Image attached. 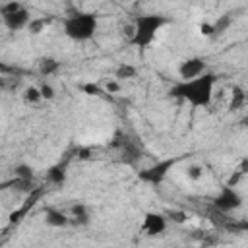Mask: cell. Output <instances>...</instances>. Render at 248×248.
I'll return each instance as SVG.
<instances>
[{"label":"cell","instance_id":"obj_1","mask_svg":"<svg viewBox=\"0 0 248 248\" xmlns=\"http://www.w3.org/2000/svg\"><path fill=\"white\" fill-rule=\"evenodd\" d=\"M217 83V76L213 72H203L192 79H180L170 87V97H176L188 103L192 108H205L213 99V89Z\"/></svg>","mask_w":248,"mask_h":248},{"label":"cell","instance_id":"obj_2","mask_svg":"<svg viewBox=\"0 0 248 248\" xmlns=\"http://www.w3.org/2000/svg\"><path fill=\"white\" fill-rule=\"evenodd\" d=\"M170 19L163 14H140L134 17L132 23V35H130V45L140 46V48H147L151 46V43L155 41L157 33L169 23Z\"/></svg>","mask_w":248,"mask_h":248},{"label":"cell","instance_id":"obj_3","mask_svg":"<svg viewBox=\"0 0 248 248\" xmlns=\"http://www.w3.org/2000/svg\"><path fill=\"white\" fill-rule=\"evenodd\" d=\"M99 27V17L91 12H76L64 19V35L76 43L89 41Z\"/></svg>","mask_w":248,"mask_h":248},{"label":"cell","instance_id":"obj_4","mask_svg":"<svg viewBox=\"0 0 248 248\" xmlns=\"http://www.w3.org/2000/svg\"><path fill=\"white\" fill-rule=\"evenodd\" d=\"M242 205V196L234 186L223 184L217 192V196L213 198V207L221 213H231L234 209H238Z\"/></svg>","mask_w":248,"mask_h":248},{"label":"cell","instance_id":"obj_5","mask_svg":"<svg viewBox=\"0 0 248 248\" xmlns=\"http://www.w3.org/2000/svg\"><path fill=\"white\" fill-rule=\"evenodd\" d=\"M176 161H178V159H163V161H159V163H155V165H151V167L140 170V172H138V178H140L141 182H147V184H159V182L165 180L167 172L174 167Z\"/></svg>","mask_w":248,"mask_h":248},{"label":"cell","instance_id":"obj_6","mask_svg":"<svg viewBox=\"0 0 248 248\" xmlns=\"http://www.w3.org/2000/svg\"><path fill=\"white\" fill-rule=\"evenodd\" d=\"M141 231L147 236H159V234H163L167 231V217H165V213L147 211L143 215V221H141Z\"/></svg>","mask_w":248,"mask_h":248},{"label":"cell","instance_id":"obj_7","mask_svg":"<svg viewBox=\"0 0 248 248\" xmlns=\"http://www.w3.org/2000/svg\"><path fill=\"white\" fill-rule=\"evenodd\" d=\"M29 21H31V14H29V10H27L25 6L17 8L16 12H10V14H4V16H2L4 27H6L8 31H14V33L25 29V27L29 25Z\"/></svg>","mask_w":248,"mask_h":248},{"label":"cell","instance_id":"obj_8","mask_svg":"<svg viewBox=\"0 0 248 248\" xmlns=\"http://www.w3.org/2000/svg\"><path fill=\"white\" fill-rule=\"evenodd\" d=\"M207 70V62L202 56H190L186 60L180 62L178 66V78L180 79H192L200 74H203Z\"/></svg>","mask_w":248,"mask_h":248},{"label":"cell","instance_id":"obj_9","mask_svg":"<svg viewBox=\"0 0 248 248\" xmlns=\"http://www.w3.org/2000/svg\"><path fill=\"white\" fill-rule=\"evenodd\" d=\"M45 223L52 229H64L70 225V217L56 207H46L45 209Z\"/></svg>","mask_w":248,"mask_h":248},{"label":"cell","instance_id":"obj_10","mask_svg":"<svg viewBox=\"0 0 248 248\" xmlns=\"http://www.w3.org/2000/svg\"><path fill=\"white\" fill-rule=\"evenodd\" d=\"M70 213H72V217H70V223H74V225H78V227H81V225H87L89 223V209H87V205L85 203H74L72 207H70Z\"/></svg>","mask_w":248,"mask_h":248},{"label":"cell","instance_id":"obj_11","mask_svg":"<svg viewBox=\"0 0 248 248\" xmlns=\"http://www.w3.org/2000/svg\"><path fill=\"white\" fill-rule=\"evenodd\" d=\"M234 21V14L232 12H227L223 16L217 17L215 23H211V37H217V35H223L225 31H229V27L232 25Z\"/></svg>","mask_w":248,"mask_h":248},{"label":"cell","instance_id":"obj_12","mask_svg":"<svg viewBox=\"0 0 248 248\" xmlns=\"http://www.w3.org/2000/svg\"><path fill=\"white\" fill-rule=\"evenodd\" d=\"M37 66H39V74H41V76H52V74H56V72L60 70V62H58L56 58H52V56H43V58H39Z\"/></svg>","mask_w":248,"mask_h":248},{"label":"cell","instance_id":"obj_13","mask_svg":"<svg viewBox=\"0 0 248 248\" xmlns=\"http://www.w3.org/2000/svg\"><path fill=\"white\" fill-rule=\"evenodd\" d=\"M46 178H48L52 184H62V182L66 180V167H64L62 163L50 167L48 172H46Z\"/></svg>","mask_w":248,"mask_h":248},{"label":"cell","instance_id":"obj_14","mask_svg":"<svg viewBox=\"0 0 248 248\" xmlns=\"http://www.w3.org/2000/svg\"><path fill=\"white\" fill-rule=\"evenodd\" d=\"M246 105V93L242 87H232V99H231V110H238Z\"/></svg>","mask_w":248,"mask_h":248},{"label":"cell","instance_id":"obj_15","mask_svg":"<svg viewBox=\"0 0 248 248\" xmlns=\"http://www.w3.org/2000/svg\"><path fill=\"white\" fill-rule=\"evenodd\" d=\"M14 176L19 178V180H33L35 172H33V167L27 165V163H19L14 167Z\"/></svg>","mask_w":248,"mask_h":248},{"label":"cell","instance_id":"obj_16","mask_svg":"<svg viewBox=\"0 0 248 248\" xmlns=\"http://www.w3.org/2000/svg\"><path fill=\"white\" fill-rule=\"evenodd\" d=\"M114 76H116V79H132V78L138 76V68L132 66V64H120L116 68Z\"/></svg>","mask_w":248,"mask_h":248},{"label":"cell","instance_id":"obj_17","mask_svg":"<svg viewBox=\"0 0 248 248\" xmlns=\"http://www.w3.org/2000/svg\"><path fill=\"white\" fill-rule=\"evenodd\" d=\"M43 97H41V91H39V87H35V85H31V87H25L23 89V101L25 103H31V105H35V103H39Z\"/></svg>","mask_w":248,"mask_h":248},{"label":"cell","instance_id":"obj_18","mask_svg":"<svg viewBox=\"0 0 248 248\" xmlns=\"http://www.w3.org/2000/svg\"><path fill=\"white\" fill-rule=\"evenodd\" d=\"M165 217L169 219V221H172V223H184L186 221V213L182 211V209H167L165 211Z\"/></svg>","mask_w":248,"mask_h":248},{"label":"cell","instance_id":"obj_19","mask_svg":"<svg viewBox=\"0 0 248 248\" xmlns=\"http://www.w3.org/2000/svg\"><path fill=\"white\" fill-rule=\"evenodd\" d=\"M186 176L192 180V182H198L202 176H203V167L202 165H190L186 169Z\"/></svg>","mask_w":248,"mask_h":248},{"label":"cell","instance_id":"obj_20","mask_svg":"<svg viewBox=\"0 0 248 248\" xmlns=\"http://www.w3.org/2000/svg\"><path fill=\"white\" fill-rule=\"evenodd\" d=\"M39 91H41V97H43V99H46V101L54 99V87H52L50 83H41V85H39Z\"/></svg>","mask_w":248,"mask_h":248},{"label":"cell","instance_id":"obj_21","mask_svg":"<svg viewBox=\"0 0 248 248\" xmlns=\"http://www.w3.org/2000/svg\"><path fill=\"white\" fill-rule=\"evenodd\" d=\"M45 25H46V19H31L27 27H29L31 33H41Z\"/></svg>","mask_w":248,"mask_h":248},{"label":"cell","instance_id":"obj_22","mask_svg":"<svg viewBox=\"0 0 248 248\" xmlns=\"http://www.w3.org/2000/svg\"><path fill=\"white\" fill-rule=\"evenodd\" d=\"M83 91H85L87 95H101V93H103L101 87L95 85V83H85V85H83Z\"/></svg>","mask_w":248,"mask_h":248},{"label":"cell","instance_id":"obj_23","mask_svg":"<svg viewBox=\"0 0 248 248\" xmlns=\"http://www.w3.org/2000/svg\"><path fill=\"white\" fill-rule=\"evenodd\" d=\"M200 31H202L205 37H211V23H202V25H200Z\"/></svg>","mask_w":248,"mask_h":248},{"label":"cell","instance_id":"obj_24","mask_svg":"<svg viewBox=\"0 0 248 248\" xmlns=\"http://www.w3.org/2000/svg\"><path fill=\"white\" fill-rule=\"evenodd\" d=\"M107 89H108V91H118V83H114V81H110V83L107 85Z\"/></svg>","mask_w":248,"mask_h":248}]
</instances>
